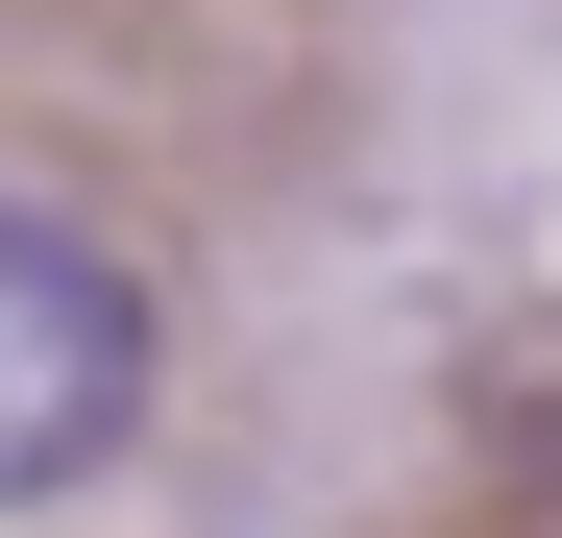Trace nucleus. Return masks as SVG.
I'll return each mask as SVG.
<instances>
[{
	"instance_id": "f257e3e1",
	"label": "nucleus",
	"mask_w": 562,
	"mask_h": 538,
	"mask_svg": "<svg viewBox=\"0 0 562 538\" xmlns=\"http://www.w3.org/2000/svg\"><path fill=\"white\" fill-rule=\"evenodd\" d=\"M123 416H147V269L74 197H0V514L99 490Z\"/></svg>"
}]
</instances>
